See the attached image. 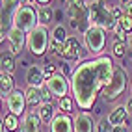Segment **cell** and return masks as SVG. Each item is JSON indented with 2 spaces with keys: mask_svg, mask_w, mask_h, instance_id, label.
I'll list each match as a JSON object with an SVG mask.
<instances>
[{
  "mask_svg": "<svg viewBox=\"0 0 132 132\" xmlns=\"http://www.w3.org/2000/svg\"><path fill=\"white\" fill-rule=\"evenodd\" d=\"M113 69H116V65H113L112 58L99 56V58L82 61L73 71L71 93L80 110L93 108L97 95L102 93V89L112 80Z\"/></svg>",
  "mask_w": 132,
  "mask_h": 132,
  "instance_id": "cell-1",
  "label": "cell"
},
{
  "mask_svg": "<svg viewBox=\"0 0 132 132\" xmlns=\"http://www.w3.org/2000/svg\"><path fill=\"white\" fill-rule=\"evenodd\" d=\"M87 22L89 26H99L106 32H113L117 21L112 15V6L106 0H91L87 4Z\"/></svg>",
  "mask_w": 132,
  "mask_h": 132,
  "instance_id": "cell-2",
  "label": "cell"
},
{
  "mask_svg": "<svg viewBox=\"0 0 132 132\" xmlns=\"http://www.w3.org/2000/svg\"><path fill=\"white\" fill-rule=\"evenodd\" d=\"M52 39V34H48V26H36L28 36H26V48L32 56H43L48 50Z\"/></svg>",
  "mask_w": 132,
  "mask_h": 132,
  "instance_id": "cell-3",
  "label": "cell"
},
{
  "mask_svg": "<svg viewBox=\"0 0 132 132\" xmlns=\"http://www.w3.org/2000/svg\"><path fill=\"white\" fill-rule=\"evenodd\" d=\"M127 84H128V73L125 71V67L123 65H116L113 69V75H112V80L108 82V86L102 89V99L106 102H112L119 99V97L125 93L127 89Z\"/></svg>",
  "mask_w": 132,
  "mask_h": 132,
  "instance_id": "cell-4",
  "label": "cell"
},
{
  "mask_svg": "<svg viewBox=\"0 0 132 132\" xmlns=\"http://www.w3.org/2000/svg\"><path fill=\"white\" fill-rule=\"evenodd\" d=\"M84 47L91 56L99 58L106 47V30L99 26H87L84 32Z\"/></svg>",
  "mask_w": 132,
  "mask_h": 132,
  "instance_id": "cell-5",
  "label": "cell"
},
{
  "mask_svg": "<svg viewBox=\"0 0 132 132\" xmlns=\"http://www.w3.org/2000/svg\"><path fill=\"white\" fill-rule=\"evenodd\" d=\"M13 26H15V28H19V30H22L24 34H30L36 26H39V17H37L36 6L22 4L19 10H17V13H15Z\"/></svg>",
  "mask_w": 132,
  "mask_h": 132,
  "instance_id": "cell-6",
  "label": "cell"
},
{
  "mask_svg": "<svg viewBox=\"0 0 132 132\" xmlns=\"http://www.w3.org/2000/svg\"><path fill=\"white\" fill-rule=\"evenodd\" d=\"M45 84L48 86V89L52 91V95L58 97V99H63V97L69 95V89H71V80H67L65 75L61 73H54L52 76H48Z\"/></svg>",
  "mask_w": 132,
  "mask_h": 132,
  "instance_id": "cell-7",
  "label": "cell"
},
{
  "mask_svg": "<svg viewBox=\"0 0 132 132\" xmlns=\"http://www.w3.org/2000/svg\"><path fill=\"white\" fill-rule=\"evenodd\" d=\"M22 6V0H2V37L4 32H10L13 26V19L17 10Z\"/></svg>",
  "mask_w": 132,
  "mask_h": 132,
  "instance_id": "cell-8",
  "label": "cell"
},
{
  "mask_svg": "<svg viewBox=\"0 0 132 132\" xmlns=\"http://www.w3.org/2000/svg\"><path fill=\"white\" fill-rule=\"evenodd\" d=\"M26 104H28L26 102V95L21 89H13L11 95L6 99V106H7V110H10V113H15L17 117H21L24 113Z\"/></svg>",
  "mask_w": 132,
  "mask_h": 132,
  "instance_id": "cell-9",
  "label": "cell"
},
{
  "mask_svg": "<svg viewBox=\"0 0 132 132\" xmlns=\"http://www.w3.org/2000/svg\"><path fill=\"white\" fill-rule=\"evenodd\" d=\"M26 36L28 34H24L22 30L15 28V26H11V30L6 34V39L10 43V50L13 54H21V50L26 47Z\"/></svg>",
  "mask_w": 132,
  "mask_h": 132,
  "instance_id": "cell-10",
  "label": "cell"
},
{
  "mask_svg": "<svg viewBox=\"0 0 132 132\" xmlns=\"http://www.w3.org/2000/svg\"><path fill=\"white\" fill-rule=\"evenodd\" d=\"M80 52H82V45H80V41H78V37L69 36L67 41L61 45L60 56L65 58V60H78L80 58Z\"/></svg>",
  "mask_w": 132,
  "mask_h": 132,
  "instance_id": "cell-11",
  "label": "cell"
},
{
  "mask_svg": "<svg viewBox=\"0 0 132 132\" xmlns=\"http://www.w3.org/2000/svg\"><path fill=\"white\" fill-rule=\"evenodd\" d=\"M50 132H75V119L67 113H58L50 123Z\"/></svg>",
  "mask_w": 132,
  "mask_h": 132,
  "instance_id": "cell-12",
  "label": "cell"
},
{
  "mask_svg": "<svg viewBox=\"0 0 132 132\" xmlns=\"http://www.w3.org/2000/svg\"><path fill=\"white\" fill-rule=\"evenodd\" d=\"M47 76L45 73H43V67L34 63L30 69H26V82H28L30 87H41L43 84H45Z\"/></svg>",
  "mask_w": 132,
  "mask_h": 132,
  "instance_id": "cell-13",
  "label": "cell"
},
{
  "mask_svg": "<svg viewBox=\"0 0 132 132\" xmlns=\"http://www.w3.org/2000/svg\"><path fill=\"white\" fill-rule=\"evenodd\" d=\"M95 127L93 117L87 112H82L75 117V132H95Z\"/></svg>",
  "mask_w": 132,
  "mask_h": 132,
  "instance_id": "cell-14",
  "label": "cell"
},
{
  "mask_svg": "<svg viewBox=\"0 0 132 132\" xmlns=\"http://www.w3.org/2000/svg\"><path fill=\"white\" fill-rule=\"evenodd\" d=\"M108 121L112 123L113 127H117V125L127 127V121H128V112H127V108L123 106V104L116 106V108H113V110L108 113Z\"/></svg>",
  "mask_w": 132,
  "mask_h": 132,
  "instance_id": "cell-15",
  "label": "cell"
},
{
  "mask_svg": "<svg viewBox=\"0 0 132 132\" xmlns=\"http://www.w3.org/2000/svg\"><path fill=\"white\" fill-rule=\"evenodd\" d=\"M22 130L24 132H41V119L37 113L28 112L22 119Z\"/></svg>",
  "mask_w": 132,
  "mask_h": 132,
  "instance_id": "cell-16",
  "label": "cell"
},
{
  "mask_svg": "<svg viewBox=\"0 0 132 132\" xmlns=\"http://www.w3.org/2000/svg\"><path fill=\"white\" fill-rule=\"evenodd\" d=\"M13 84H15V80H13V76L10 73H2L0 75V93H2V101H6L7 97L11 95Z\"/></svg>",
  "mask_w": 132,
  "mask_h": 132,
  "instance_id": "cell-17",
  "label": "cell"
},
{
  "mask_svg": "<svg viewBox=\"0 0 132 132\" xmlns=\"http://www.w3.org/2000/svg\"><path fill=\"white\" fill-rule=\"evenodd\" d=\"M37 116L41 119V123H45V125H50L52 121H54V106H52L50 102H43L39 104V108H37Z\"/></svg>",
  "mask_w": 132,
  "mask_h": 132,
  "instance_id": "cell-18",
  "label": "cell"
},
{
  "mask_svg": "<svg viewBox=\"0 0 132 132\" xmlns=\"http://www.w3.org/2000/svg\"><path fill=\"white\" fill-rule=\"evenodd\" d=\"M37 17H39V24L48 26L52 21H54V11H52L50 6H39L37 7Z\"/></svg>",
  "mask_w": 132,
  "mask_h": 132,
  "instance_id": "cell-19",
  "label": "cell"
},
{
  "mask_svg": "<svg viewBox=\"0 0 132 132\" xmlns=\"http://www.w3.org/2000/svg\"><path fill=\"white\" fill-rule=\"evenodd\" d=\"M26 95V102H28V106H39V104L43 102L41 101V87H30L24 91Z\"/></svg>",
  "mask_w": 132,
  "mask_h": 132,
  "instance_id": "cell-20",
  "label": "cell"
},
{
  "mask_svg": "<svg viewBox=\"0 0 132 132\" xmlns=\"http://www.w3.org/2000/svg\"><path fill=\"white\" fill-rule=\"evenodd\" d=\"M2 125L7 128V132H17L19 130V117H17L15 113H7L2 119Z\"/></svg>",
  "mask_w": 132,
  "mask_h": 132,
  "instance_id": "cell-21",
  "label": "cell"
},
{
  "mask_svg": "<svg viewBox=\"0 0 132 132\" xmlns=\"http://www.w3.org/2000/svg\"><path fill=\"white\" fill-rule=\"evenodd\" d=\"M15 60H13V56L11 54H2V60H0V67H2V73H10V75H13V71H15Z\"/></svg>",
  "mask_w": 132,
  "mask_h": 132,
  "instance_id": "cell-22",
  "label": "cell"
},
{
  "mask_svg": "<svg viewBox=\"0 0 132 132\" xmlns=\"http://www.w3.org/2000/svg\"><path fill=\"white\" fill-rule=\"evenodd\" d=\"M67 37H69V36H67V30L63 28V24H56L54 30H52V41L63 45V43L67 41Z\"/></svg>",
  "mask_w": 132,
  "mask_h": 132,
  "instance_id": "cell-23",
  "label": "cell"
},
{
  "mask_svg": "<svg viewBox=\"0 0 132 132\" xmlns=\"http://www.w3.org/2000/svg\"><path fill=\"white\" fill-rule=\"evenodd\" d=\"M117 24H119L127 34H132V17H130V15H123L121 19L117 21Z\"/></svg>",
  "mask_w": 132,
  "mask_h": 132,
  "instance_id": "cell-24",
  "label": "cell"
},
{
  "mask_svg": "<svg viewBox=\"0 0 132 132\" xmlns=\"http://www.w3.org/2000/svg\"><path fill=\"white\" fill-rule=\"evenodd\" d=\"M58 106H60V110H61V113H69L73 110V101H71V97H63V99H60L58 101Z\"/></svg>",
  "mask_w": 132,
  "mask_h": 132,
  "instance_id": "cell-25",
  "label": "cell"
},
{
  "mask_svg": "<svg viewBox=\"0 0 132 132\" xmlns=\"http://www.w3.org/2000/svg\"><path fill=\"white\" fill-rule=\"evenodd\" d=\"M112 123L108 121V117H104L101 119L99 123H97V127H95V132H112Z\"/></svg>",
  "mask_w": 132,
  "mask_h": 132,
  "instance_id": "cell-26",
  "label": "cell"
},
{
  "mask_svg": "<svg viewBox=\"0 0 132 132\" xmlns=\"http://www.w3.org/2000/svg\"><path fill=\"white\" fill-rule=\"evenodd\" d=\"M125 50H127V45H125V43H121V41H116V43H113L112 52H113V56H116V58H123V56H125Z\"/></svg>",
  "mask_w": 132,
  "mask_h": 132,
  "instance_id": "cell-27",
  "label": "cell"
},
{
  "mask_svg": "<svg viewBox=\"0 0 132 132\" xmlns=\"http://www.w3.org/2000/svg\"><path fill=\"white\" fill-rule=\"evenodd\" d=\"M52 97H54V95H52V91L48 89V86L43 84V86H41V101H43V102H50ZM43 102H41V104H43Z\"/></svg>",
  "mask_w": 132,
  "mask_h": 132,
  "instance_id": "cell-28",
  "label": "cell"
},
{
  "mask_svg": "<svg viewBox=\"0 0 132 132\" xmlns=\"http://www.w3.org/2000/svg\"><path fill=\"white\" fill-rule=\"evenodd\" d=\"M113 34H116V37H117V41H121V43H125L127 39H128V36H127V32L121 28L119 24H116V28H113Z\"/></svg>",
  "mask_w": 132,
  "mask_h": 132,
  "instance_id": "cell-29",
  "label": "cell"
},
{
  "mask_svg": "<svg viewBox=\"0 0 132 132\" xmlns=\"http://www.w3.org/2000/svg\"><path fill=\"white\" fill-rule=\"evenodd\" d=\"M43 73H45V76H47V78H48V76H52L54 73H58V71H56V65H52V63H48V61H47V63L43 65Z\"/></svg>",
  "mask_w": 132,
  "mask_h": 132,
  "instance_id": "cell-30",
  "label": "cell"
},
{
  "mask_svg": "<svg viewBox=\"0 0 132 132\" xmlns=\"http://www.w3.org/2000/svg\"><path fill=\"white\" fill-rule=\"evenodd\" d=\"M112 15H113V19H116V21H119L121 17L125 15V13H123V7L121 6H112Z\"/></svg>",
  "mask_w": 132,
  "mask_h": 132,
  "instance_id": "cell-31",
  "label": "cell"
},
{
  "mask_svg": "<svg viewBox=\"0 0 132 132\" xmlns=\"http://www.w3.org/2000/svg\"><path fill=\"white\" fill-rule=\"evenodd\" d=\"M121 7H123V13H125V15H130V17H132V0L125 2V4L121 6Z\"/></svg>",
  "mask_w": 132,
  "mask_h": 132,
  "instance_id": "cell-32",
  "label": "cell"
},
{
  "mask_svg": "<svg viewBox=\"0 0 132 132\" xmlns=\"http://www.w3.org/2000/svg\"><path fill=\"white\" fill-rule=\"evenodd\" d=\"M34 63H30V61L28 60H26V58H19V67H26V69H30Z\"/></svg>",
  "mask_w": 132,
  "mask_h": 132,
  "instance_id": "cell-33",
  "label": "cell"
},
{
  "mask_svg": "<svg viewBox=\"0 0 132 132\" xmlns=\"http://www.w3.org/2000/svg\"><path fill=\"white\" fill-rule=\"evenodd\" d=\"M125 108H127V112H128V116H132V97L125 102Z\"/></svg>",
  "mask_w": 132,
  "mask_h": 132,
  "instance_id": "cell-34",
  "label": "cell"
},
{
  "mask_svg": "<svg viewBox=\"0 0 132 132\" xmlns=\"http://www.w3.org/2000/svg\"><path fill=\"white\" fill-rule=\"evenodd\" d=\"M112 132H127V127L117 125V127H112Z\"/></svg>",
  "mask_w": 132,
  "mask_h": 132,
  "instance_id": "cell-35",
  "label": "cell"
},
{
  "mask_svg": "<svg viewBox=\"0 0 132 132\" xmlns=\"http://www.w3.org/2000/svg\"><path fill=\"white\" fill-rule=\"evenodd\" d=\"M127 48L130 50V54H132V34L128 36V39H127Z\"/></svg>",
  "mask_w": 132,
  "mask_h": 132,
  "instance_id": "cell-36",
  "label": "cell"
},
{
  "mask_svg": "<svg viewBox=\"0 0 132 132\" xmlns=\"http://www.w3.org/2000/svg\"><path fill=\"white\" fill-rule=\"evenodd\" d=\"M37 4H41V6H47V4H50V0H36Z\"/></svg>",
  "mask_w": 132,
  "mask_h": 132,
  "instance_id": "cell-37",
  "label": "cell"
},
{
  "mask_svg": "<svg viewBox=\"0 0 132 132\" xmlns=\"http://www.w3.org/2000/svg\"><path fill=\"white\" fill-rule=\"evenodd\" d=\"M121 2H123V4H125V2H128V0H121Z\"/></svg>",
  "mask_w": 132,
  "mask_h": 132,
  "instance_id": "cell-38",
  "label": "cell"
},
{
  "mask_svg": "<svg viewBox=\"0 0 132 132\" xmlns=\"http://www.w3.org/2000/svg\"><path fill=\"white\" fill-rule=\"evenodd\" d=\"M60 2H67V0H60Z\"/></svg>",
  "mask_w": 132,
  "mask_h": 132,
  "instance_id": "cell-39",
  "label": "cell"
}]
</instances>
